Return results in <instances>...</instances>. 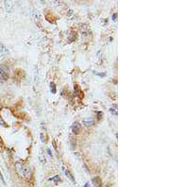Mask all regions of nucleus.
Instances as JSON below:
<instances>
[{
	"instance_id": "1",
	"label": "nucleus",
	"mask_w": 170,
	"mask_h": 187,
	"mask_svg": "<svg viewBox=\"0 0 170 187\" xmlns=\"http://www.w3.org/2000/svg\"><path fill=\"white\" fill-rule=\"evenodd\" d=\"M16 167L18 172L22 175V177H24L26 179L31 178V171H30L29 167H28L27 165H25L22 162H18V163H16Z\"/></svg>"
},
{
	"instance_id": "2",
	"label": "nucleus",
	"mask_w": 170,
	"mask_h": 187,
	"mask_svg": "<svg viewBox=\"0 0 170 187\" xmlns=\"http://www.w3.org/2000/svg\"><path fill=\"white\" fill-rule=\"evenodd\" d=\"M10 77V69L5 64H0V82H4Z\"/></svg>"
},
{
	"instance_id": "3",
	"label": "nucleus",
	"mask_w": 170,
	"mask_h": 187,
	"mask_svg": "<svg viewBox=\"0 0 170 187\" xmlns=\"http://www.w3.org/2000/svg\"><path fill=\"white\" fill-rule=\"evenodd\" d=\"M71 129L74 134H79V133L81 131V125H80L79 122H75L74 124L72 125Z\"/></svg>"
},
{
	"instance_id": "4",
	"label": "nucleus",
	"mask_w": 170,
	"mask_h": 187,
	"mask_svg": "<svg viewBox=\"0 0 170 187\" xmlns=\"http://www.w3.org/2000/svg\"><path fill=\"white\" fill-rule=\"evenodd\" d=\"M92 182H93L94 187H101V179L99 177H94L93 179H92Z\"/></svg>"
},
{
	"instance_id": "5",
	"label": "nucleus",
	"mask_w": 170,
	"mask_h": 187,
	"mask_svg": "<svg viewBox=\"0 0 170 187\" xmlns=\"http://www.w3.org/2000/svg\"><path fill=\"white\" fill-rule=\"evenodd\" d=\"M95 124V120L93 118H91V117H88V118H85L83 120V125L85 127H87V128H90L92 127L93 125Z\"/></svg>"
},
{
	"instance_id": "6",
	"label": "nucleus",
	"mask_w": 170,
	"mask_h": 187,
	"mask_svg": "<svg viewBox=\"0 0 170 187\" xmlns=\"http://www.w3.org/2000/svg\"><path fill=\"white\" fill-rule=\"evenodd\" d=\"M0 53H1L2 55H7V54H9L8 48H7L4 44H1V43H0Z\"/></svg>"
},
{
	"instance_id": "7",
	"label": "nucleus",
	"mask_w": 170,
	"mask_h": 187,
	"mask_svg": "<svg viewBox=\"0 0 170 187\" xmlns=\"http://www.w3.org/2000/svg\"><path fill=\"white\" fill-rule=\"evenodd\" d=\"M61 169H63V170L64 171V173H65L66 177H67V178H69V179L71 180V181H72V182H75V179H74V177L72 176L71 172H69L68 170H65V168L63 167V168H61Z\"/></svg>"
},
{
	"instance_id": "8",
	"label": "nucleus",
	"mask_w": 170,
	"mask_h": 187,
	"mask_svg": "<svg viewBox=\"0 0 170 187\" xmlns=\"http://www.w3.org/2000/svg\"><path fill=\"white\" fill-rule=\"evenodd\" d=\"M50 90H51V93H56V85H55V83L54 82L50 83Z\"/></svg>"
},
{
	"instance_id": "9",
	"label": "nucleus",
	"mask_w": 170,
	"mask_h": 187,
	"mask_svg": "<svg viewBox=\"0 0 170 187\" xmlns=\"http://www.w3.org/2000/svg\"><path fill=\"white\" fill-rule=\"evenodd\" d=\"M5 5H6V8H7V11H10L11 9V6H12V3L11 2H9V1H6L5 2Z\"/></svg>"
},
{
	"instance_id": "10",
	"label": "nucleus",
	"mask_w": 170,
	"mask_h": 187,
	"mask_svg": "<svg viewBox=\"0 0 170 187\" xmlns=\"http://www.w3.org/2000/svg\"><path fill=\"white\" fill-rule=\"evenodd\" d=\"M49 181H54L55 182H59L60 180V177L58 176V175H56L54 178H51V179H49Z\"/></svg>"
},
{
	"instance_id": "11",
	"label": "nucleus",
	"mask_w": 170,
	"mask_h": 187,
	"mask_svg": "<svg viewBox=\"0 0 170 187\" xmlns=\"http://www.w3.org/2000/svg\"><path fill=\"white\" fill-rule=\"evenodd\" d=\"M0 125H3L4 127H7V124H5V123H4V120L1 118H0Z\"/></svg>"
},
{
	"instance_id": "12",
	"label": "nucleus",
	"mask_w": 170,
	"mask_h": 187,
	"mask_svg": "<svg viewBox=\"0 0 170 187\" xmlns=\"http://www.w3.org/2000/svg\"><path fill=\"white\" fill-rule=\"evenodd\" d=\"M111 112H112V113H113V114H114V115H116V114H117V111H116V110H113V109H111Z\"/></svg>"
},
{
	"instance_id": "13",
	"label": "nucleus",
	"mask_w": 170,
	"mask_h": 187,
	"mask_svg": "<svg viewBox=\"0 0 170 187\" xmlns=\"http://www.w3.org/2000/svg\"><path fill=\"white\" fill-rule=\"evenodd\" d=\"M0 179L2 180V182H4V183H6V182H5V180H4V177H3V175H2V173H1V172H0Z\"/></svg>"
},
{
	"instance_id": "14",
	"label": "nucleus",
	"mask_w": 170,
	"mask_h": 187,
	"mask_svg": "<svg viewBox=\"0 0 170 187\" xmlns=\"http://www.w3.org/2000/svg\"><path fill=\"white\" fill-rule=\"evenodd\" d=\"M96 75H98V76H101V77H105V73H96Z\"/></svg>"
},
{
	"instance_id": "15",
	"label": "nucleus",
	"mask_w": 170,
	"mask_h": 187,
	"mask_svg": "<svg viewBox=\"0 0 170 187\" xmlns=\"http://www.w3.org/2000/svg\"><path fill=\"white\" fill-rule=\"evenodd\" d=\"M102 114H103V113H101V112H100V113H98V119H100L102 117Z\"/></svg>"
},
{
	"instance_id": "16",
	"label": "nucleus",
	"mask_w": 170,
	"mask_h": 187,
	"mask_svg": "<svg viewBox=\"0 0 170 187\" xmlns=\"http://www.w3.org/2000/svg\"><path fill=\"white\" fill-rule=\"evenodd\" d=\"M116 16H117V13L113 14V20H116Z\"/></svg>"
},
{
	"instance_id": "17",
	"label": "nucleus",
	"mask_w": 170,
	"mask_h": 187,
	"mask_svg": "<svg viewBox=\"0 0 170 187\" xmlns=\"http://www.w3.org/2000/svg\"><path fill=\"white\" fill-rule=\"evenodd\" d=\"M84 187H90V184H89V183H85V185H84Z\"/></svg>"
},
{
	"instance_id": "18",
	"label": "nucleus",
	"mask_w": 170,
	"mask_h": 187,
	"mask_svg": "<svg viewBox=\"0 0 170 187\" xmlns=\"http://www.w3.org/2000/svg\"><path fill=\"white\" fill-rule=\"evenodd\" d=\"M47 151H48V154H49L50 156H51V151H50V149H48V150H47Z\"/></svg>"
}]
</instances>
